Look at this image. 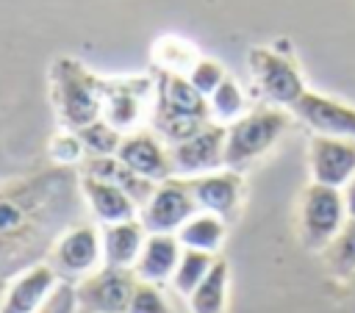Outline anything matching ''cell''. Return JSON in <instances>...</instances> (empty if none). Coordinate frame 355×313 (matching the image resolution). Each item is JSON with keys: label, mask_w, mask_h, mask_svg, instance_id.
<instances>
[{"label": "cell", "mask_w": 355, "mask_h": 313, "mask_svg": "<svg viewBox=\"0 0 355 313\" xmlns=\"http://www.w3.org/2000/svg\"><path fill=\"white\" fill-rule=\"evenodd\" d=\"M78 169L50 166L0 183V277L47 260L55 238L80 211Z\"/></svg>", "instance_id": "obj_1"}, {"label": "cell", "mask_w": 355, "mask_h": 313, "mask_svg": "<svg viewBox=\"0 0 355 313\" xmlns=\"http://www.w3.org/2000/svg\"><path fill=\"white\" fill-rule=\"evenodd\" d=\"M53 111L67 130H80L103 114V78L89 72L80 61L58 55L50 64Z\"/></svg>", "instance_id": "obj_2"}, {"label": "cell", "mask_w": 355, "mask_h": 313, "mask_svg": "<svg viewBox=\"0 0 355 313\" xmlns=\"http://www.w3.org/2000/svg\"><path fill=\"white\" fill-rule=\"evenodd\" d=\"M153 130L172 147L194 133H200L205 125H211L208 97H202L189 78L183 75H161L155 83V105H153Z\"/></svg>", "instance_id": "obj_3"}, {"label": "cell", "mask_w": 355, "mask_h": 313, "mask_svg": "<svg viewBox=\"0 0 355 313\" xmlns=\"http://www.w3.org/2000/svg\"><path fill=\"white\" fill-rule=\"evenodd\" d=\"M288 111L277 105H258L239 116L236 122L225 125L227 138H225V163L233 172L247 169L258 158H263L288 130Z\"/></svg>", "instance_id": "obj_4"}, {"label": "cell", "mask_w": 355, "mask_h": 313, "mask_svg": "<svg viewBox=\"0 0 355 313\" xmlns=\"http://www.w3.org/2000/svg\"><path fill=\"white\" fill-rule=\"evenodd\" d=\"M344 194L341 188H330L322 183H308L300 194V241L308 252H319L338 235L347 222Z\"/></svg>", "instance_id": "obj_5"}, {"label": "cell", "mask_w": 355, "mask_h": 313, "mask_svg": "<svg viewBox=\"0 0 355 313\" xmlns=\"http://www.w3.org/2000/svg\"><path fill=\"white\" fill-rule=\"evenodd\" d=\"M247 64H250V75L258 91L263 94L269 105L288 111L308 91L305 78L297 69V64L275 47H252L247 53Z\"/></svg>", "instance_id": "obj_6"}, {"label": "cell", "mask_w": 355, "mask_h": 313, "mask_svg": "<svg viewBox=\"0 0 355 313\" xmlns=\"http://www.w3.org/2000/svg\"><path fill=\"white\" fill-rule=\"evenodd\" d=\"M47 263L64 283H78V280L89 277L92 271H97L103 266L100 230L94 224L75 222L55 238V244L47 255Z\"/></svg>", "instance_id": "obj_7"}, {"label": "cell", "mask_w": 355, "mask_h": 313, "mask_svg": "<svg viewBox=\"0 0 355 313\" xmlns=\"http://www.w3.org/2000/svg\"><path fill=\"white\" fill-rule=\"evenodd\" d=\"M136 283L139 277L133 274V269L100 266L97 271L75 283L78 307L89 313H128Z\"/></svg>", "instance_id": "obj_8"}, {"label": "cell", "mask_w": 355, "mask_h": 313, "mask_svg": "<svg viewBox=\"0 0 355 313\" xmlns=\"http://www.w3.org/2000/svg\"><path fill=\"white\" fill-rule=\"evenodd\" d=\"M197 202L189 191V183L183 177H169L155 186L150 199L139 211V222L147 233H178L194 213Z\"/></svg>", "instance_id": "obj_9"}, {"label": "cell", "mask_w": 355, "mask_h": 313, "mask_svg": "<svg viewBox=\"0 0 355 313\" xmlns=\"http://www.w3.org/2000/svg\"><path fill=\"white\" fill-rule=\"evenodd\" d=\"M150 94H155V83L150 78H141V75L116 78V80L103 78V114H100V119H105L119 133H133L141 127L144 105H147Z\"/></svg>", "instance_id": "obj_10"}, {"label": "cell", "mask_w": 355, "mask_h": 313, "mask_svg": "<svg viewBox=\"0 0 355 313\" xmlns=\"http://www.w3.org/2000/svg\"><path fill=\"white\" fill-rule=\"evenodd\" d=\"M225 138H227V127L225 125H205L200 133H194L191 138L172 144V166H175V177H200V175H211L219 169H227L225 163Z\"/></svg>", "instance_id": "obj_11"}, {"label": "cell", "mask_w": 355, "mask_h": 313, "mask_svg": "<svg viewBox=\"0 0 355 313\" xmlns=\"http://www.w3.org/2000/svg\"><path fill=\"white\" fill-rule=\"evenodd\" d=\"M288 111L313 136H333V138L355 141V105L349 102H341V100H333L327 94L308 89Z\"/></svg>", "instance_id": "obj_12"}, {"label": "cell", "mask_w": 355, "mask_h": 313, "mask_svg": "<svg viewBox=\"0 0 355 313\" xmlns=\"http://www.w3.org/2000/svg\"><path fill=\"white\" fill-rule=\"evenodd\" d=\"M116 158L130 169L136 172L139 177L144 180H153V183H164L169 177H175V166H172V152H169V144L155 133V130H133V133H125L119 150H116Z\"/></svg>", "instance_id": "obj_13"}, {"label": "cell", "mask_w": 355, "mask_h": 313, "mask_svg": "<svg viewBox=\"0 0 355 313\" xmlns=\"http://www.w3.org/2000/svg\"><path fill=\"white\" fill-rule=\"evenodd\" d=\"M308 169L311 183H322L330 188H344L355 175V141L313 136L308 138Z\"/></svg>", "instance_id": "obj_14"}, {"label": "cell", "mask_w": 355, "mask_h": 313, "mask_svg": "<svg viewBox=\"0 0 355 313\" xmlns=\"http://www.w3.org/2000/svg\"><path fill=\"white\" fill-rule=\"evenodd\" d=\"M186 180V177H183ZM189 191L197 202L200 211L216 213L225 222L239 211L241 194H244V177L241 172L233 169H219L211 175H200V177H189Z\"/></svg>", "instance_id": "obj_15"}, {"label": "cell", "mask_w": 355, "mask_h": 313, "mask_svg": "<svg viewBox=\"0 0 355 313\" xmlns=\"http://www.w3.org/2000/svg\"><path fill=\"white\" fill-rule=\"evenodd\" d=\"M58 283L61 280L47 260L22 269L19 274L8 277V288H6L0 313H36L44 305V299L55 291Z\"/></svg>", "instance_id": "obj_16"}, {"label": "cell", "mask_w": 355, "mask_h": 313, "mask_svg": "<svg viewBox=\"0 0 355 313\" xmlns=\"http://www.w3.org/2000/svg\"><path fill=\"white\" fill-rule=\"evenodd\" d=\"M78 186H80L83 205L92 211V216L100 224H116V222L139 219V205L119 186H111V183L89 177V175H78Z\"/></svg>", "instance_id": "obj_17"}, {"label": "cell", "mask_w": 355, "mask_h": 313, "mask_svg": "<svg viewBox=\"0 0 355 313\" xmlns=\"http://www.w3.org/2000/svg\"><path fill=\"white\" fill-rule=\"evenodd\" d=\"M180 255H183V247L175 233H147L141 255L133 266V274L144 283L164 285L172 280Z\"/></svg>", "instance_id": "obj_18"}, {"label": "cell", "mask_w": 355, "mask_h": 313, "mask_svg": "<svg viewBox=\"0 0 355 313\" xmlns=\"http://www.w3.org/2000/svg\"><path fill=\"white\" fill-rule=\"evenodd\" d=\"M147 230L139 219L116 222V224H100V241H103V266L116 269H133L141 247H144Z\"/></svg>", "instance_id": "obj_19"}, {"label": "cell", "mask_w": 355, "mask_h": 313, "mask_svg": "<svg viewBox=\"0 0 355 313\" xmlns=\"http://www.w3.org/2000/svg\"><path fill=\"white\" fill-rule=\"evenodd\" d=\"M178 241L183 249H197V252H208V255H219L225 235H227V222L216 213L208 211H197L178 233Z\"/></svg>", "instance_id": "obj_20"}, {"label": "cell", "mask_w": 355, "mask_h": 313, "mask_svg": "<svg viewBox=\"0 0 355 313\" xmlns=\"http://www.w3.org/2000/svg\"><path fill=\"white\" fill-rule=\"evenodd\" d=\"M227 288H230V266L225 258L216 255L211 271L202 283L189 294V313H225L227 307Z\"/></svg>", "instance_id": "obj_21"}, {"label": "cell", "mask_w": 355, "mask_h": 313, "mask_svg": "<svg viewBox=\"0 0 355 313\" xmlns=\"http://www.w3.org/2000/svg\"><path fill=\"white\" fill-rule=\"evenodd\" d=\"M200 53L180 36H161L153 44V66L161 75H189L191 66L197 64Z\"/></svg>", "instance_id": "obj_22"}, {"label": "cell", "mask_w": 355, "mask_h": 313, "mask_svg": "<svg viewBox=\"0 0 355 313\" xmlns=\"http://www.w3.org/2000/svg\"><path fill=\"white\" fill-rule=\"evenodd\" d=\"M322 260L338 283H344L355 271V219L344 222L338 235L322 249Z\"/></svg>", "instance_id": "obj_23"}, {"label": "cell", "mask_w": 355, "mask_h": 313, "mask_svg": "<svg viewBox=\"0 0 355 313\" xmlns=\"http://www.w3.org/2000/svg\"><path fill=\"white\" fill-rule=\"evenodd\" d=\"M208 111H211V122H216V125H230V122H236L239 116L247 114L244 91H241V86L230 75L211 91Z\"/></svg>", "instance_id": "obj_24"}, {"label": "cell", "mask_w": 355, "mask_h": 313, "mask_svg": "<svg viewBox=\"0 0 355 313\" xmlns=\"http://www.w3.org/2000/svg\"><path fill=\"white\" fill-rule=\"evenodd\" d=\"M216 255H208V252H197V249H183L180 260H178V269L169 280V285L189 299V294L202 283V277L211 271Z\"/></svg>", "instance_id": "obj_25"}, {"label": "cell", "mask_w": 355, "mask_h": 313, "mask_svg": "<svg viewBox=\"0 0 355 313\" xmlns=\"http://www.w3.org/2000/svg\"><path fill=\"white\" fill-rule=\"evenodd\" d=\"M86 147V155H116L125 133H119L116 127H111L105 119H94L92 125L75 130Z\"/></svg>", "instance_id": "obj_26"}, {"label": "cell", "mask_w": 355, "mask_h": 313, "mask_svg": "<svg viewBox=\"0 0 355 313\" xmlns=\"http://www.w3.org/2000/svg\"><path fill=\"white\" fill-rule=\"evenodd\" d=\"M47 150H50L53 163H55V166H64V169H78V166L83 163V158H86V147H83L80 136H78L75 130H67V127H61V130L50 138Z\"/></svg>", "instance_id": "obj_27"}, {"label": "cell", "mask_w": 355, "mask_h": 313, "mask_svg": "<svg viewBox=\"0 0 355 313\" xmlns=\"http://www.w3.org/2000/svg\"><path fill=\"white\" fill-rule=\"evenodd\" d=\"M189 83L202 94V97H211V91L227 78V69L219 58H208V55H200L197 64L191 66V72L186 75Z\"/></svg>", "instance_id": "obj_28"}, {"label": "cell", "mask_w": 355, "mask_h": 313, "mask_svg": "<svg viewBox=\"0 0 355 313\" xmlns=\"http://www.w3.org/2000/svg\"><path fill=\"white\" fill-rule=\"evenodd\" d=\"M128 313H175V310H172L169 299L164 296L161 285H153V283L139 280L136 288H133Z\"/></svg>", "instance_id": "obj_29"}, {"label": "cell", "mask_w": 355, "mask_h": 313, "mask_svg": "<svg viewBox=\"0 0 355 313\" xmlns=\"http://www.w3.org/2000/svg\"><path fill=\"white\" fill-rule=\"evenodd\" d=\"M78 296H75V283H58L55 291L44 299V305L36 313H78Z\"/></svg>", "instance_id": "obj_30"}, {"label": "cell", "mask_w": 355, "mask_h": 313, "mask_svg": "<svg viewBox=\"0 0 355 313\" xmlns=\"http://www.w3.org/2000/svg\"><path fill=\"white\" fill-rule=\"evenodd\" d=\"M341 194H344V208H347V216L349 219H355V175L349 177V183L341 188Z\"/></svg>", "instance_id": "obj_31"}, {"label": "cell", "mask_w": 355, "mask_h": 313, "mask_svg": "<svg viewBox=\"0 0 355 313\" xmlns=\"http://www.w3.org/2000/svg\"><path fill=\"white\" fill-rule=\"evenodd\" d=\"M344 288H347V299H349V310L355 313V271L344 280Z\"/></svg>", "instance_id": "obj_32"}, {"label": "cell", "mask_w": 355, "mask_h": 313, "mask_svg": "<svg viewBox=\"0 0 355 313\" xmlns=\"http://www.w3.org/2000/svg\"><path fill=\"white\" fill-rule=\"evenodd\" d=\"M6 288H8V277H0V310H3V299H6Z\"/></svg>", "instance_id": "obj_33"}, {"label": "cell", "mask_w": 355, "mask_h": 313, "mask_svg": "<svg viewBox=\"0 0 355 313\" xmlns=\"http://www.w3.org/2000/svg\"><path fill=\"white\" fill-rule=\"evenodd\" d=\"M78 313H89V310H78Z\"/></svg>", "instance_id": "obj_34"}]
</instances>
